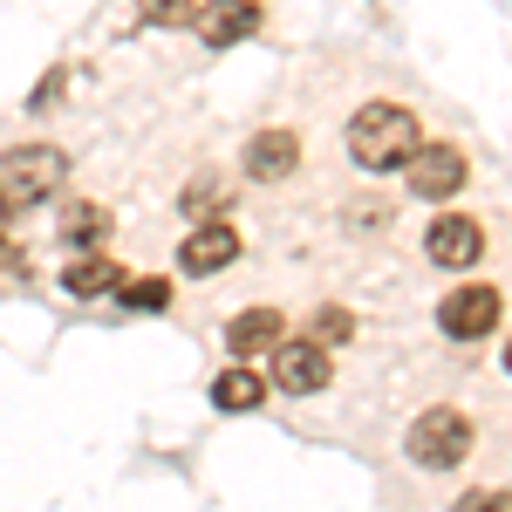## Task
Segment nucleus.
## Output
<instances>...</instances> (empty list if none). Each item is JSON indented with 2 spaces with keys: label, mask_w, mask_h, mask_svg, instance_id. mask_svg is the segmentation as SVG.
Masks as SVG:
<instances>
[{
  "label": "nucleus",
  "mask_w": 512,
  "mask_h": 512,
  "mask_svg": "<svg viewBox=\"0 0 512 512\" xmlns=\"http://www.w3.org/2000/svg\"><path fill=\"white\" fill-rule=\"evenodd\" d=\"M417 151H424V130L403 103H362L349 117V158L362 171H403Z\"/></svg>",
  "instance_id": "obj_1"
},
{
  "label": "nucleus",
  "mask_w": 512,
  "mask_h": 512,
  "mask_svg": "<svg viewBox=\"0 0 512 512\" xmlns=\"http://www.w3.org/2000/svg\"><path fill=\"white\" fill-rule=\"evenodd\" d=\"M403 451H410V465H424V472H451V465H465V451H472V417L451 410V403H437V410H424V417L410 424Z\"/></svg>",
  "instance_id": "obj_2"
},
{
  "label": "nucleus",
  "mask_w": 512,
  "mask_h": 512,
  "mask_svg": "<svg viewBox=\"0 0 512 512\" xmlns=\"http://www.w3.org/2000/svg\"><path fill=\"white\" fill-rule=\"evenodd\" d=\"M62 178H69V158H62L55 144H14V151L0 158V205H7V212H14V205H35V198H48Z\"/></svg>",
  "instance_id": "obj_3"
},
{
  "label": "nucleus",
  "mask_w": 512,
  "mask_h": 512,
  "mask_svg": "<svg viewBox=\"0 0 512 512\" xmlns=\"http://www.w3.org/2000/svg\"><path fill=\"white\" fill-rule=\"evenodd\" d=\"M499 315H506V294L485 287V280H472V287H458V294L437 301V328H444L451 342H485V335L499 328Z\"/></svg>",
  "instance_id": "obj_4"
},
{
  "label": "nucleus",
  "mask_w": 512,
  "mask_h": 512,
  "mask_svg": "<svg viewBox=\"0 0 512 512\" xmlns=\"http://www.w3.org/2000/svg\"><path fill=\"white\" fill-rule=\"evenodd\" d=\"M403 178H410V192H417V198L444 205V198H458V192H465L472 164H465V151H458V144H424L417 158L403 164Z\"/></svg>",
  "instance_id": "obj_5"
},
{
  "label": "nucleus",
  "mask_w": 512,
  "mask_h": 512,
  "mask_svg": "<svg viewBox=\"0 0 512 512\" xmlns=\"http://www.w3.org/2000/svg\"><path fill=\"white\" fill-rule=\"evenodd\" d=\"M267 355H274V362H267L260 376L287 396H315V390H328V376H335V369H328V349H315V342H274Z\"/></svg>",
  "instance_id": "obj_6"
},
{
  "label": "nucleus",
  "mask_w": 512,
  "mask_h": 512,
  "mask_svg": "<svg viewBox=\"0 0 512 512\" xmlns=\"http://www.w3.org/2000/svg\"><path fill=\"white\" fill-rule=\"evenodd\" d=\"M424 260H431V267H451V274L478 267V260H485V226H478V219H465V212L431 219V233H424Z\"/></svg>",
  "instance_id": "obj_7"
},
{
  "label": "nucleus",
  "mask_w": 512,
  "mask_h": 512,
  "mask_svg": "<svg viewBox=\"0 0 512 512\" xmlns=\"http://www.w3.org/2000/svg\"><path fill=\"white\" fill-rule=\"evenodd\" d=\"M260 0H205V7H192V28L198 41H212V48H233V41L260 35Z\"/></svg>",
  "instance_id": "obj_8"
},
{
  "label": "nucleus",
  "mask_w": 512,
  "mask_h": 512,
  "mask_svg": "<svg viewBox=\"0 0 512 512\" xmlns=\"http://www.w3.org/2000/svg\"><path fill=\"white\" fill-rule=\"evenodd\" d=\"M233 260H239V233L226 226V219H205V226H198V233L185 239V246H178V267H185L192 280H212V274H226Z\"/></svg>",
  "instance_id": "obj_9"
},
{
  "label": "nucleus",
  "mask_w": 512,
  "mask_h": 512,
  "mask_svg": "<svg viewBox=\"0 0 512 512\" xmlns=\"http://www.w3.org/2000/svg\"><path fill=\"white\" fill-rule=\"evenodd\" d=\"M294 164H301V137H294V130H260V137L246 144V178H260V185L294 178Z\"/></svg>",
  "instance_id": "obj_10"
},
{
  "label": "nucleus",
  "mask_w": 512,
  "mask_h": 512,
  "mask_svg": "<svg viewBox=\"0 0 512 512\" xmlns=\"http://www.w3.org/2000/svg\"><path fill=\"white\" fill-rule=\"evenodd\" d=\"M274 342H287L274 308H239V315L226 321V349H233V355H267Z\"/></svg>",
  "instance_id": "obj_11"
},
{
  "label": "nucleus",
  "mask_w": 512,
  "mask_h": 512,
  "mask_svg": "<svg viewBox=\"0 0 512 512\" xmlns=\"http://www.w3.org/2000/svg\"><path fill=\"white\" fill-rule=\"evenodd\" d=\"M110 205H96V198H76V205H62V219H55V233L69 239V246H96L103 253V239H110Z\"/></svg>",
  "instance_id": "obj_12"
},
{
  "label": "nucleus",
  "mask_w": 512,
  "mask_h": 512,
  "mask_svg": "<svg viewBox=\"0 0 512 512\" xmlns=\"http://www.w3.org/2000/svg\"><path fill=\"white\" fill-rule=\"evenodd\" d=\"M62 287H69V294H82V301H89V294H117V287H123V267H117V260H103V253H82V260H69Z\"/></svg>",
  "instance_id": "obj_13"
},
{
  "label": "nucleus",
  "mask_w": 512,
  "mask_h": 512,
  "mask_svg": "<svg viewBox=\"0 0 512 512\" xmlns=\"http://www.w3.org/2000/svg\"><path fill=\"white\" fill-rule=\"evenodd\" d=\"M260 396H267V376L260 369H219L212 376V403L219 410H253Z\"/></svg>",
  "instance_id": "obj_14"
},
{
  "label": "nucleus",
  "mask_w": 512,
  "mask_h": 512,
  "mask_svg": "<svg viewBox=\"0 0 512 512\" xmlns=\"http://www.w3.org/2000/svg\"><path fill=\"white\" fill-rule=\"evenodd\" d=\"M117 301L130 308V315H164V308H171V280H164V274L123 280V287H117Z\"/></svg>",
  "instance_id": "obj_15"
},
{
  "label": "nucleus",
  "mask_w": 512,
  "mask_h": 512,
  "mask_svg": "<svg viewBox=\"0 0 512 512\" xmlns=\"http://www.w3.org/2000/svg\"><path fill=\"white\" fill-rule=\"evenodd\" d=\"M349 335H355V315H349V308H321L308 342H315V349H328V342H349Z\"/></svg>",
  "instance_id": "obj_16"
},
{
  "label": "nucleus",
  "mask_w": 512,
  "mask_h": 512,
  "mask_svg": "<svg viewBox=\"0 0 512 512\" xmlns=\"http://www.w3.org/2000/svg\"><path fill=\"white\" fill-rule=\"evenodd\" d=\"M144 7V21H158V28H171V21H192L198 0H137Z\"/></svg>",
  "instance_id": "obj_17"
},
{
  "label": "nucleus",
  "mask_w": 512,
  "mask_h": 512,
  "mask_svg": "<svg viewBox=\"0 0 512 512\" xmlns=\"http://www.w3.org/2000/svg\"><path fill=\"white\" fill-rule=\"evenodd\" d=\"M451 512H512V492H506V485H492V492H465Z\"/></svg>",
  "instance_id": "obj_18"
},
{
  "label": "nucleus",
  "mask_w": 512,
  "mask_h": 512,
  "mask_svg": "<svg viewBox=\"0 0 512 512\" xmlns=\"http://www.w3.org/2000/svg\"><path fill=\"white\" fill-rule=\"evenodd\" d=\"M219 205H226L219 185H192V192H185V212H198V219H219Z\"/></svg>",
  "instance_id": "obj_19"
},
{
  "label": "nucleus",
  "mask_w": 512,
  "mask_h": 512,
  "mask_svg": "<svg viewBox=\"0 0 512 512\" xmlns=\"http://www.w3.org/2000/svg\"><path fill=\"white\" fill-rule=\"evenodd\" d=\"M55 89H62V69H55V76H41V89L28 96V110H48V103H55Z\"/></svg>",
  "instance_id": "obj_20"
}]
</instances>
